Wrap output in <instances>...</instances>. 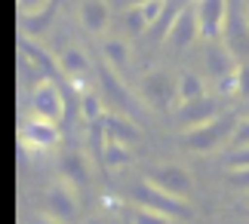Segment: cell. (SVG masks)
<instances>
[{
	"label": "cell",
	"instance_id": "2",
	"mask_svg": "<svg viewBox=\"0 0 249 224\" xmlns=\"http://www.w3.org/2000/svg\"><path fill=\"white\" fill-rule=\"evenodd\" d=\"M132 200H136V206L151 209L160 221H166V218H169V221H188V218H197V212L191 209V203H188V200L172 197V193H166L163 188L151 184L148 178L132 188Z\"/></svg>",
	"mask_w": 249,
	"mask_h": 224
},
{
	"label": "cell",
	"instance_id": "8",
	"mask_svg": "<svg viewBox=\"0 0 249 224\" xmlns=\"http://www.w3.org/2000/svg\"><path fill=\"white\" fill-rule=\"evenodd\" d=\"M95 74H99L102 77V99H105V104H111V108L114 111H123V114H129L132 108H136V99H132V95H129V89H126V86H123L120 83V71H114V68L111 65H99V68H95Z\"/></svg>",
	"mask_w": 249,
	"mask_h": 224
},
{
	"label": "cell",
	"instance_id": "27",
	"mask_svg": "<svg viewBox=\"0 0 249 224\" xmlns=\"http://www.w3.org/2000/svg\"><path fill=\"white\" fill-rule=\"evenodd\" d=\"M240 144H249V117L237 123V132H234V138H231V148H240Z\"/></svg>",
	"mask_w": 249,
	"mask_h": 224
},
{
	"label": "cell",
	"instance_id": "11",
	"mask_svg": "<svg viewBox=\"0 0 249 224\" xmlns=\"http://www.w3.org/2000/svg\"><path fill=\"white\" fill-rule=\"evenodd\" d=\"M59 68H62V77L68 80V86H77V89H86V80L92 77L95 65L89 62V55L77 46H68L62 55H59Z\"/></svg>",
	"mask_w": 249,
	"mask_h": 224
},
{
	"label": "cell",
	"instance_id": "18",
	"mask_svg": "<svg viewBox=\"0 0 249 224\" xmlns=\"http://www.w3.org/2000/svg\"><path fill=\"white\" fill-rule=\"evenodd\" d=\"M102 62L111 65L114 71H126L129 65V43L120 37H102Z\"/></svg>",
	"mask_w": 249,
	"mask_h": 224
},
{
	"label": "cell",
	"instance_id": "3",
	"mask_svg": "<svg viewBox=\"0 0 249 224\" xmlns=\"http://www.w3.org/2000/svg\"><path fill=\"white\" fill-rule=\"evenodd\" d=\"M139 92H142V102H145L151 111L178 108V77H169L166 71H160V68L142 74Z\"/></svg>",
	"mask_w": 249,
	"mask_h": 224
},
{
	"label": "cell",
	"instance_id": "17",
	"mask_svg": "<svg viewBox=\"0 0 249 224\" xmlns=\"http://www.w3.org/2000/svg\"><path fill=\"white\" fill-rule=\"evenodd\" d=\"M62 178H68L74 188L86 184V178H89V157L80 151H68L62 157Z\"/></svg>",
	"mask_w": 249,
	"mask_h": 224
},
{
	"label": "cell",
	"instance_id": "10",
	"mask_svg": "<svg viewBox=\"0 0 249 224\" xmlns=\"http://www.w3.org/2000/svg\"><path fill=\"white\" fill-rule=\"evenodd\" d=\"M225 46L231 50L237 58L249 55V13L243 16L237 6H228V18H225V31H222Z\"/></svg>",
	"mask_w": 249,
	"mask_h": 224
},
{
	"label": "cell",
	"instance_id": "1",
	"mask_svg": "<svg viewBox=\"0 0 249 224\" xmlns=\"http://www.w3.org/2000/svg\"><path fill=\"white\" fill-rule=\"evenodd\" d=\"M237 123H240V117L234 111H222V114H215L213 120L181 132V148L194 151V154H215V151H222V148L231 144L234 132H237Z\"/></svg>",
	"mask_w": 249,
	"mask_h": 224
},
{
	"label": "cell",
	"instance_id": "15",
	"mask_svg": "<svg viewBox=\"0 0 249 224\" xmlns=\"http://www.w3.org/2000/svg\"><path fill=\"white\" fill-rule=\"evenodd\" d=\"M80 25L89 31L92 37H105L111 25V9L105 0H83L80 3Z\"/></svg>",
	"mask_w": 249,
	"mask_h": 224
},
{
	"label": "cell",
	"instance_id": "16",
	"mask_svg": "<svg viewBox=\"0 0 249 224\" xmlns=\"http://www.w3.org/2000/svg\"><path fill=\"white\" fill-rule=\"evenodd\" d=\"M237 55L225 46V40L218 43V40H209V50H206V74L213 77V80H218V77H225V74H234L237 71Z\"/></svg>",
	"mask_w": 249,
	"mask_h": 224
},
{
	"label": "cell",
	"instance_id": "23",
	"mask_svg": "<svg viewBox=\"0 0 249 224\" xmlns=\"http://www.w3.org/2000/svg\"><path fill=\"white\" fill-rule=\"evenodd\" d=\"M129 160H132V148L129 144H117V141H108V148L102 154V166H108V169L126 166Z\"/></svg>",
	"mask_w": 249,
	"mask_h": 224
},
{
	"label": "cell",
	"instance_id": "29",
	"mask_svg": "<svg viewBox=\"0 0 249 224\" xmlns=\"http://www.w3.org/2000/svg\"><path fill=\"white\" fill-rule=\"evenodd\" d=\"M120 3H126V6H142V3H148V0H120Z\"/></svg>",
	"mask_w": 249,
	"mask_h": 224
},
{
	"label": "cell",
	"instance_id": "4",
	"mask_svg": "<svg viewBox=\"0 0 249 224\" xmlns=\"http://www.w3.org/2000/svg\"><path fill=\"white\" fill-rule=\"evenodd\" d=\"M65 89L55 77H43L31 86V114L34 117H43V120H53V123H62L65 120Z\"/></svg>",
	"mask_w": 249,
	"mask_h": 224
},
{
	"label": "cell",
	"instance_id": "12",
	"mask_svg": "<svg viewBox=\"0 0 249 224\" xmlns=\"http://www.w3.org/2000/svg\"><path fill=\"white\" fill-rule=\"evenodd\" d=\"M215 114H222L218 111V99L200 95V99H194V102H181L178 104L176 108V123H178V129L185 132V129H194V126L213 120Z\"/></svg>",
	"mask_w": 249,
	"mask_h": 224
},
{
	"label": "cell",
	"instance_id": "24",
	"mask_svg": "<svg viewBox=\"0 0 249 224\" xmlns=\"http://www.w3.org/2000/svg\"><path fill=\"white\" fill-rule=\"evenodd\" d=\"M222 166H225V169H240V166H249V144H240V148H234L231 154H225Z\"/></svg>",
	"mask_w": 249,
	"mask_h": 224
},
{
	"label": "cell",
	"instance_id": "5",
	"mask_svg": "<svg viewBox=\"0 0 249 224\" xmlns=\"http://www.w3.org/2000/svg\"><path fill=\"white\" fill-rule=\"evenodd\" d=\"M145 178L151 184H157V188H163L166 193L178 200H191L194 197V178H191V172L185 166H178V163H160V166H151Z\"/></svg>",
	"mask_w": 249,
	"mask_h": 224
},
{
	"label": "cell",
	"instance_id": "22",
	"mask_svg": "<svg viewBox=\"0 0 249 224\" xmlns=\"http://www.w3.org/2000/svg\"><path fill=\"white\" fill-rule=\"evenodd\" d=\"M80 114H83L86 123L102 120V117H105V99H102V95H95L92 89H83L80 92Z\"/></svg>",
	"mask_w": 249,
	"mask_h": 224
},
{
	"label": "cell",
	"instance_id": "7",
	"mask_svg": "<svg viewBox=\"0 0 249 224\" xmlns=\"http://www.w3.org/2000/svg\"><path fill=\"white\" fill-rule=\"evenodd\" d=\"M46 218L50 221H74L77 218V193L68 178H59L46 190Z\"/></svg>",
	"mask_w": 249,
	"mask_h": 224
},
{
	"label": "cell",
	"instance_id": "30",
	"mask_svg": "<svg viewBox=\"0 0 249 224\" xmlns=\"http://www.w3.org/2000/svg\"><path fill=\"white\" fill-rule=\"evenodd\" d=\"M246 203H249V190H246Z\"/></svg>",
	"mask_w": 249,
	"mask_h": 224
},
{
	"label": "cell",
	"instance_id": "6",
	"mask_svg": "<svg viewBox=\"0 0 249 224\" xmlns=\"http://www.w3.org/2000/svg\"><path fill=\"white\" fill-rule=\"evenodd\" d=\"M200 22H197V9L194 6H181L178 9V16L172 18V25H169V31L163 37V43H166V50L172 52H185L188 46H194L200 40Z\"/></svg>",
	"mask_w": 249,
	"mask_h": 224
},
{
	"label": "cell",
	"instance_id": "9",
	"mask_svg": "<svg viewBox=\"0 0 249 224\" xmlns=\"http://www.w3.org/2000/svg\"><path fill=\"white\" fill-rule=\"evenodd\" d=\"M228 6H231V0H194L203 40H218V37H222L225 18H228Z\"/></svg>",
	"mask_w": 249,
	"mask_h": 224
},
{
	"label": "cell",
	"instance_id": "14",
	"mask_svg": "<svg viewBox=\"0 0 249 224\" xmlns=\"http://www.w3.org/2000/svg\"><path fill=\"white\" fill-rule=\"evenodd\" d=\"M105 132H108V141H117V144H139L142 141V132L139 126L129 120V114L123 111H105Z\"/></svg>",
	"mask_w": 249,
	"mask_h": 224
},
{
	"label": "cell",
	"instance_id": "19",
	"mask_svg": "<svg viewBox=\"0 0 249 224\" xmlns=\"http://www.w3.org/2000/svg\"><path fill=\"white\" fill-rule=\"evenodd\" d=\"M53 13H55V0H53L50 6L37 9V13H18V28H22L28 37H37L40 31H46V25H50Z\"/></svg>",
	"mask_w": 249,
	"mask_h": 224
},
{
	"label": "cell",
	"instance_id": "20",
	"mask_svg": "<svg viewBox=\"0 0 249 224\" xmlns=\"http://www.w3.org/2000/svg\"><path fill=\"white\" fill-rule=\"evenodd\" d=\"M120 18H123V28H126V34H129V37H142V34H148V31H151L148 16H145V9H142V6H126Z\"/></svg>",
	"mask_w": 249,
	"mask_h": 224
},
{
	"label": "cell",
	"instance_id": "21",
	"mask_svg": "<svg viewBox=\"0 0 249 224\" xmlns=\"http://www.w3.org/2000/svg\"><path fill=\"white\" fill-rule=\"evenodd\" d=\"M200 95H206V83L200 80L197 74H191V71L178 74V104L181 102H194V99H200Z\"/></svg>",
	"mask_w": 249,
	"mask_h": 224
},
{
	"label": "cell",
	"instance_id": "13",
	"mask_svg": "<svg viewBox=\"0 0 249 224\" xmlns=\"http://www.w3.org/2000/svg\"><path fill=\"white\" fill-rule=\"evenodd\" d=\"M22 144L28 151H46L59 144V123L43 120V117H34L22 126Z\"/></svg>",
	"mask_w": 249,
	"mask_h": 224
},
{
	"label": "cell",
	"instance_id": "25",
	"mask_svg": "<svg viewBox=\"0 0 249 224\" xmlns=\"http://www.w3.org/2000/svg\"><path fill=\"white\" fill-rule=\"evenodd\" d=\"M228 184H231V188H240V190H249V166L228 169Z\"/></svg>",
	"mask_w": 249,
	"mask_h": 224
},
{
	"label": "cell",
	"instance_id": "26",
	"mask_svg": "<svg viewBox=\"0 0 249 224\" xmlns=\"http://www.w3.org/2000/svg\"><path fill=\"white\" fill-rule=\"evenodd\" d=\"M237 95H240V99H249V62L237 65Z\"/></svg>",
	"mask_w": 249,
	"mask_h": 224
},
{
	"label": "cell",
	"instance_id": "28",
	"mask_svg": "<svg viewBox=\"0 0 249 224\" xmlns=\"http://www.w3.org/2000/svg\"><path fill=\"white\" fill-rule=\"evenodd\" d=\"M16 3H18V13H37V9L50 6L53 0H16Z\"/></svg>",
	"mask_w": 249,
	"mask_h": 224
}]
</instances>
